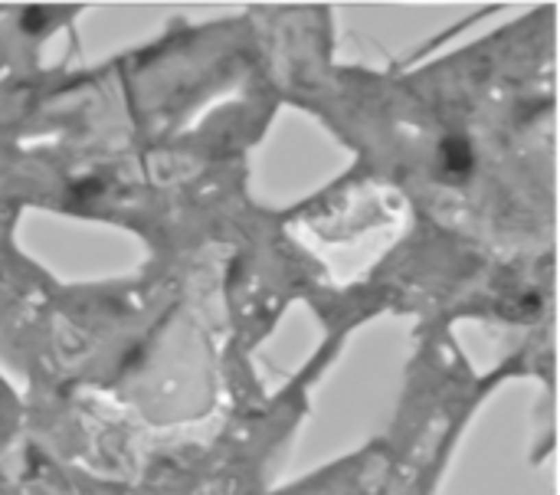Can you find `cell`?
<instances>
[{"instance_id":"6da1fadb","label":"cell","mask_w":560,"mask_h":495,"mask_svg":"<svg viewBox=\"0 0 560 495\" xmlns=\"http://www.w3.org/2000/svg\"><path fill=\"white\" fill-rule=\"evenodd\" d=\"M446 154H449L446 165L452 167V171H465V167H469V148H465L459 138H452V141L446 145Z\"/></svg>"}]
</instances>
